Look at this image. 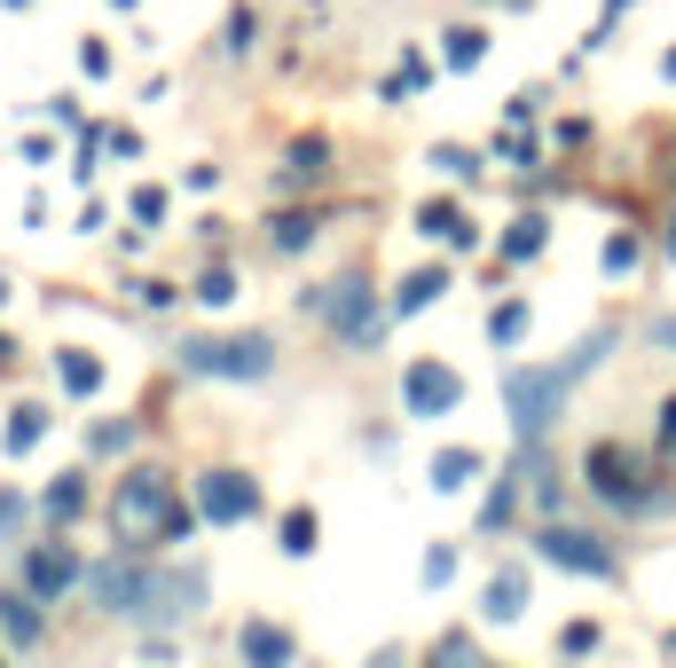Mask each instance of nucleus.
I'll return each mask as SVG.
<instances>
[{
	"mask_svg": "<svg viewBox=\"0 0 676 668\" xmlns=\"http://www.w3.org/2000/svg\"><path fill=\"white\" fill-rule=\"evenodd\" d=\"M119 527L126 535H157V527H182V504H174V487H165L157 472H134L119 487Z\"/></svg>",
	"mask_w": 676,
	"mask_h": 668,
	"instance_id": "obj_1",
	"label": "nucleus"
},
{
	"mask_svg": "<svg viewBox=\"0 0 676 668\" xmlns=\"http://www.w3.org/2000/svg\"><path fill=\"white\" fill-rule=\"evenodd\" d=\"M543 558H559V566H582V574H606V551L590 543V535H566V527H551V535H543Z\"/></svg>",
	"mask_w": 676,
	"mask_h": 668,
	"instance_id": "obj_2",
	"label": "nucleus"
},
{
	"mask_svg": "<svg viewBox=\"0 0 676 668\" xmlns=\"http://www.w3.org/2000/svg\"><path fill=\"white\" fill-rule=\"evenodd\" d=\"M190 362L197 370H268V347L260 339H244V347H197Z\"/></svg>",
	"mask_w": 676,
	"mask_h": 668,
	"instance_id": "obj_3",
	"label": "nucleus"
},
{
	"mask_svg": "<svg viewBox=\"0 0 676 668\" xmlns=\"http://www.w3.org/2000/svg\"><path fill=\"white\" fill-rule=\"evenodd\" d=\"M409 401L417 409H449L457 401V378L449 370H409Z\"/></svg>",
	"mask_w": 676,
	"mask_h": 668,
	"instance_id": "obj_4",
	"label": "nucleus"
},
{
	"mask_svg": "<svg viewBox=\"0 0 676 668\" xmlns=\"http://www.w3.org/2000/svg\"><path fill=\"white\" fill-rule=\"evenodd\" d=\"M205 504H213L221 520H236V512H252V487H236V480H213V487H205Z\"/></svg>",
	"mask_w": 676,
	"mask_h": 668,
	"instance_id": "obj_5",
	"label": "nucleus"
},
{
	"mask_svg": "<svg viewBox=\"0 0 676 668\" xmlns=\"http://www.w3.org/2000/svg\"><path fill=\"white\" fill-rule=\"evenodd\" d=\"M488 614H520V574H503L495 590H488Z\"/></svg>",
	"mask_w": 676,
	"mask_h": 668,
	"instance_id": "obj_6",
	"label": "nucleus"
},
{
	"mask_svg": "<svg viewBox=\"0 0 676 668\" xmlns=\"http://www.w3.org/2000/svg\"><path fill=\"white\" fill-rule=\"evenodd\" d=\"M63 574H71V558H40V566H32V582H40V590H55Z\"/></svg>",
	"mask_w": 676,
	"mask_h": 668,
	"instance_id": "obj_7",
	"label": "nucleus"
},
{
	"mask_svg": "<svg viewBox=\"0 0 676 668\" xmlns=\"http://www.w3.org/2000/svg\"><path fill=\"white\" fill-rule=\"evenodd\" d=\"M472 480V456H441V487H464Z\"/></svg>",
	"mask_w": 676,
	"mask_h": 668,
	"instance_id": "obj_8",
	"label": "nucleus"
}]
</instances>
